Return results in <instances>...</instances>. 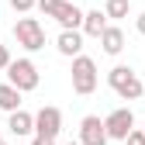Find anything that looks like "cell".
I'll return each instance as SVG.
<instances>
[{
  "instance_id": "cell-1",
  "label": "cell",
  "mask_w": 145,
  "mask_h": 145,
  "mask_svg": "<svg viewBox=\"0 0 145 145\" xmlns=\"http://www.w3.org/2000/svg\"><path fill=\"white\" fill-rule=\"evenodd\" d=\"M107 83H111V90H114L121 100H138L145 93V86H142L138 72L131 66H114L111 72H107Z\"/></svg>"
},
{
  "instance_id": "cell-2",
  "label": "cell",
  "mask_w": 145,
  "mask_h": 145,
  "mask_svg": "<svg viewBox=\"0 0 145 145\" xmlns=\"http://www.w3.org/2000/svg\"><path fill=\"white\" fill-rule=\"evenodd\" d=\"M14 38L24 52H38V48H45V28H42L38 17H17Z\"/></svg>"
},
{
  "instance_id": "cell-3",
  "label": "cell",
  "mask_w": 145,
  "mask_h": 145,
  "mask_svg": "<svg viewBox=\"0 0 145 145\" xmlns=\"http://www.w3.org/2000/svg\"><path fill=\"white\" fill-rule=\"evenodd\" d=\"M72 93H80V97H90L97 90V62L90 59V56H80V59H72Z\"/></svg>"
},
{
  "instance_id": "cell-4",
  "label": "cell",
  "mask_w": 145,
  "mask_h": 145,
  "mask_svg": "<svg viewBox=\"0 0 145 145\" xmlns=\"http://www.w3.org/2000/svg\"><path fill=\"white\" fill-rule=\"evenodd\" d=\"M38 66H35L31 59H14L7 66V83L17 86L21 93H31V90H38Z\"/></svg>"
},
{
  "instance_id": "cell-5",
  "label": "cell",
  "mask_w": 145,
  "mask_h": 145,
  "mask_svg": "<svg viewBox=\"0 0 145 145\" xmlns=\"http://www.w3.org/2000/svg\"><path fill=\"white\" fill-rule=\"evenodd\" d=\"M104 128H107V138L128 142V135L135 131V114H131V107H118V111H111V114L104 118Z\"/></svg>"
},
{
  "instance_id": "cell-6",
  "label": "cell",
  "mask_w": 145,
  "mask_h": 145,
  "mask_svg": "<svg viewBox=\"0 0 145 145\" xmlns=\"http://www.w3.org/2000/svg\"><path fill=\"white\" fill-rule=\"evenodd\" d=\"M59 131H62V111L45 104L42 111L35 114V135L38 138H59Z\"/></svg>"
},
{
  "instance_id": "cell-7",
  "label": "cell",
  "mask_w": 145,
  "mask_h": 145,
  "mask_svg": "<svg viewBox=\"0 0 145 145\" xmlns=\"http://www.w3.org/2000/svg\"><path fill=\"white\" fill-rule=\"evenodd\" d=\"M80 142L83 145H107L111 138H107V128H104V121L97 114H86L80 121Z\"/></svg>"
},
{
  "instance_id": "cell-8",
  "label": "cell",
  "mask_w": 145,
  "mask_h": 145,
  "mask_svg": "<svg viewBox=\"0 0 145 145\" xmlns=\"http://www.w3.org/2000/svg\"><path fill=\"white\" fill-rule=\"evenodd\" d=\"M83 17H86V10H80L76 4L62 0V7H59V14H56V21L62 24V31H83Z\"/></svg>"
},
{
  "instance_id": "cell-9",
  "label": "cell",
  "mask_w": 145,
  "mask_h": 145,
  "mask_svg": "<svg viewBox=\"0 0 145 145\" xmlns=\"http://www.w3.org/2000/svg\"><path fill=\"white\" fill-rule=\"evenodd\" d=\"M56 48H59V56H66V59H80L83 56V31H62L56 38Z\"/></svg>"
},
{
  "instance_id": "cell-10",
  "label": "cell",
  "mask_w": 145,
  "mask_h": 145,
  "mask_svg": "<svg viewBox=\"0 0 145 145\" xmlns=\"http://www.w3.org/2000/svg\"><path fill=\"white\" fill-rule=\"evenodd\" d=\"M7 128H10V135H14V138L35 135V114H28V111H14V114H10V121H7Z\"/></svg>"
},
{
  "instance_id": "cell-11",
  "label": "cell",
  "mask_w": 145,
  "mask_h": 145,
  "mask_svg": "<svg viewBox=\"0 0 145 145\" xmlns=\"http://www.w3.org/2000/svg\"><path fill=\"white\" fill-rule=\"evenodd\" d=\"M100 45L107 56H121V48H124V31L118 24H107V31L100 35Z\"/></svg>"
},
{
  "instance_id": "cell-12",
  "label": "cell",
  "mask_w": 145,
  "mask_h": 145,
  "mask_svg": "<svg viewBox=\"0 0 145 145\" xmlns=\"http://www.w3.org/2000/svg\"><path fill=\"white\" fill-rule=\"evenodd\" d=\"M107 31V14L97 7V10H86L83 17V35H90V38H100V35Z\"/></svg>"
},
{
  "instance_id": "cell-13",
  "label": "cell",
  "mask_w": 145,
  "mask_h": 145,
  "mask_svg": "<svg viewBox=\"0 0 145 145\" xmlns=\"http://www.w3.org/2000/svg\"><path fill=\"white\" fill-rule=\"evenodd\" d=\"M0 111H7V114L21 111V90H17V86L0 83Z\"/></svg>"
},
{
  "instance_id": "cell-14",
  "label": "cell",
  "mask_w": 145,
  "mask_h": 145,
  "mask_svg": "<svg viewBox=\"0 0 145 145\" xmlns=\"http://www.w3.org/2000/svg\"><path fill=\"white\" fill-rule=\"evenodd\" d=\"M104 14L111 17V21H121V17L131 14V0H107V4H104Z\"/></svg>"
},
{
  "instance_id": "cell-15",
  "label": "cell",
  "mask_w": 145,
  "mask_h": 145,
  "mask_svg": "<svg viewBox=\"0 0 145 145\" xmlns=\"http://www.w3.org/2000/svg\"><path fill=\"white\" fill-rule=\"evenodd\" d=\"M59 7H62V0H38V10H42L45 17H56Z\"/></svg>"
},
{
  "instance_id": "cell-16",
  "label": "cell",
  "mask_w": 145,
  "mask_h": 145,
  "mask_svg": "<svg viewBox=\"0 0 145 145\" xmlns=\"http://www.w3.org/2000/svg\"><path fill=\"white\" fill-rule=\"evenodd\" d=\"M10 7H14L17 14H28L31 7H38V0H10Z\"/></svg>"
},
{
  "instance_id": "cell-17",
  "label": "cell",
  "mask_w": 145,
  "mask_h": 145,
  "mask_svg": "<svg viewBox=\"0 0 145 145\" xmlns=\"http://www.w3.org/2000/svg\"><path fill=\"white\" fill-rule=\"evenodd\" d=\"M124 145H145V128H135L131 135H128V142Z\"/></svg>"
},
{
  "instance_id": "cell-18",
  "label": "cell",
  "mask_w": 145,
  "mask_h": 145,
  "mask_svg": "<svg viewBox=\"0 0 145 145\" xmlns=\"http://www.w3.org/2000/svg\"><path fill=\"white\" fill-rule=\"evenodd\" d=\"M10 62H14V59H10V52H7V45L0 42V69H7Z\"/></svg>"
},
{
  "instance_id": "cell-19",
  "label": "cell",
  "mask_w": 145,
  "mask_h": 145,
  "mask_svg": "<svg viewBox=\"0 0 145 145\" xmlns=\"http://www.w3.org/2000/svg\"><path fill=\"white\" fill-rule=\"evenodd\" d=\"M135 28H138V35H145V10L135 17Z\"/></svg>"
},
{
  "instance_id": "cell-20",
  "label": "cell",
  "mask_w": 145,
  "mask_h": 145,
  "mask_svg": "<svg viewBox=\"0 0 145 145\" xmlns=\"http://www.w3.org/2000/svg\"><path fill=\"white\" fill-rule=\"evenodd\" d=\"M31 145H56V138H38V135H35V138H31Z\"/></svg>"
},
{
  "instance_id": "cell-21",
  "label": "cell",
  "mask_w": 145,
  "mask_h": 145,
  "mask_svg": "<svg viewBox=\"0 0 145 145\" xmlns=\"http://www.w3.org/2000/svg\"><path fill=\"white\" fill-rule=\"evenodd\" d=\"M66 145H83V142H66Z\"/></svg>"
},
{
  "instance_id": "cell-22",
  "label": "cell",
  "mask_w": 145,
  "mask_h": 145,
  "mask_svg": "<svg viewBox=\"0 0 145 145\" xmlns=\"http://www.w3.org/2000/svg\"><path fill=\"white\" fill-rule=\"evenodd\" d=\"M0 145H4V131H0Z\"/></svg>"
},
{
  "instance_id": "cell-23",
  "label": "cell",
  "mask_w": 145,
  "mask_h": 145,
  "mask_svg": "<svg viewBox=\"0 0 145 145\" xmlns=\"http://www.w3.org/2000/svg\"><path fill=\"white\" fill-rule=\"evenodd\" d=\"M69 4H76V0H69Z\"/></svg>"
}]
</instances>
